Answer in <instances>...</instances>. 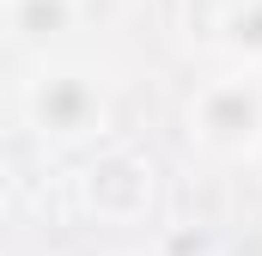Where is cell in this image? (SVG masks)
I'll use <instances>...</instances> for the list:
<instances>
[{"label": "cell", "mask_w": 262, "mask_h": 256, "mask_svg": "<svg viewBox=\"0 0 262 256\" xmlns=\"http://www.w3.org/2000/svg\"><path fill=\"white\" fill-rule=\"evenodd\" d=\"M18 116L37 140L49 146H92L110 134L116 116V98H110V79L92 61H73V55H37L31 73L18 79Z\"/></svg>", "instance_id": "cell-1"}, {"label": "cell", "mask_w": 262, "mask_h": 256, "mask_svg": "<svg viewBox=\"0 0 262 256\" xmlns=\"http://www.w3.org/2000/svg\"><path fill=\"white\" fill-rule=\"evenodd\" d=\"M183 140L207 165H256L262 153V73L220 67L183 98Z\"/></svg>", "instance_id": "cell-2"}, {"label": "cell", "mask_w": 262, "mask_h": 256, "mask_svg": "<svg viewBox=\"0 0 262 256\" xmlns=\"http://www.w3.org/2000/svg\"><path fill=\"white\" fill-rule=\"evenodd\" d=\"M152 165L134 153V146H104L98 159H92V171H85V207L98 214V220H116V195H128V214L140 220L146 207H152Z\"/></svg>", "instance_id": "cell-3"}, {"label": "cell", "mask_w": 262, "mask_h": 256, "mask_svg": "<svg viewBox=\"0 0 262 256\" xmlns=\"http://www.w3.org/2000/svg\"><path fill=\"white\" fill-rule=\"evenodd\" d=\"M79 18H85V0H0L6 43H18L31 55H55L79 31Z\"/></svg>", "instance_id": "cell-4"}, {"label": "cell", "mask_w": 262, "mask_h": 256, "mask_svg": "<svg viewBox=\"0 0 262 256\" xmlns=\"http://www.w3.org/2000/svg\"><path fill=\"white\" fill-rule=\"evenodd\" d=\"M213 55L238 73H262V0H226L213 18Z\"/></svg>", "instance_id": "cell-5"}, {"label": "cell", "mask_w": 262, "mask_h": 256, "mask_svg": "<svg viewBox=\"0 0 262 256\" xmlns=\"http://www.w3.org/2000/svg\"><path fill=\"white\" fill-rule=\"evenodd\" d=\"M250 171H256V177H262V153H256V165H250Z\"/></svg>", "instance_id": "cell-6"}]
</instances>
